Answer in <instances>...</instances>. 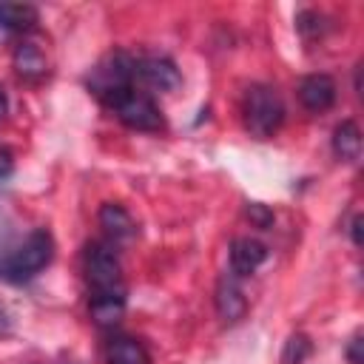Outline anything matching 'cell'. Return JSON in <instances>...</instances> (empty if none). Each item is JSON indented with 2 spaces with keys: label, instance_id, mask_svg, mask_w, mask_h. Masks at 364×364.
Here are the masks:
<instances>
[{
  "label": "cell",
  "instance_id": "1",
  "mask_svg": "<svg viewBox=\"0 0 364 364\" xmlns=\"http://www.w3.org/2000/svg\"><path fill=\"white\" fill-rule=\"evenodd\" d=\"M134 77H136V60L125 51H108L91 68L85 85L105 108H114L125 94L134 91Z\"/></svg>",
  "mask_w": 364,
  "mask_h": 364
},
{
  "label": "cell",
  "instance_id": "2",
  "mask_svg": "<svg viewBox=\"0 0 364 364\" xmlns=\"http://www.w3.org/2000/svg\"><path fill=\"white\" fill-rule=\"evenodd\" d=\"M54 259V239L46 228H34L23 242L11 247V253L0 262V279L23 284L34 279Z\"/></svg>",
  "mask_w": 364,
  "mask_h": 364
},
{
  "label": "cell",
  "instance_id": "3",
  "mask_svg": "<svg viewBox=\"0 0 364 364\" xmlns=\"http://www.w3.org/2000/svg\"><path fill=\"white\" fill-rule=\"evenodd\" d=\"M82 270L85 282L91 290V299L97 296H117L125 299V279H122V264L119 256L108 242H91L82 253Z\"/></svg>",
  "mask_w": 364,
  "mask_h": 364
},
{
  "label": "cell",
  "instance_id": "4",
  "mask_svg": "<svg viewBox=\"0 0 364 364\" xmlns=\"http://www.w3.org/2000/svg\"><path fill=\"white\" fill-rule=\"evenodd\" d=\"M242 119H245V131L250 136H256V139L273 136L284 122V102H282L279 91L270 85H262V82L250 85L245 91Z\"/></svg>",
  "mask_w": 364,
  "mask_h": 364
},
{
  "label": "cell",
  "instance_id": "5",
  "mask_svg": "<svg viewBox=\"0 0 364 364\" xmlns=\"http://www.w3.org/2000/svg\"><path fill=\"white\" fill-rule=\"evenodd\" d=\"M122 125L134 128V131H159L165 122H162V114L156 108V102L148 97V94H139V91H131L125 94L114 108H111Z\"/></svg>",
  "mask_w": 364,
  "mask_h": 364
},
{
  "label": "cell",
  "instance_id": "6",
  "mask_svg": "<svg viewBox=\"0 0 364 364\" xmlns=\"http://www.w3.org/2000/svg\"><path fill=\"white\" fill-rule=\"evenodd\" d=\"M336 80L330 77V74H307V77H301V82H299V100H301V105L307 108V111H313V114H321V111H327V108H333V102H336Z\"/></svg>",
  "mask_w": 364,
  "mask_h": 364
},
{
  "label": "cell",
  "instance_id": "7",
  "mask_svg": "<svg viewBox=\"0 0 364 364\" xmlns=\"http://www.w3.org/2000/svg\"><path fill=\"white\" fill-rule=\"evenodd\" d=\"M136 77L145 85L159 88V91H173L182 82L179 68L168 57H142V60H136Z\"/></svg>",
  "mask_w": 364,
  "mask_h": 364
},
{
  "label": "cell",
  "instance_id": "8",
  "mask_svg": "<svg viewBox=\"0 0 364 364\" xmlns=\"http://www.w3.org/2000/svg\"><path fill=\"white\" fill-rule=\"evenodd\" d=\"M213 301H216V310H219V316L225 321H239L247 313V299H245V293H242V287H239L233 273H222L219 276Z\"/></svg>",
  "mask_w": 364,
  "mask_h": 364
},
{
  "label": "cell",
  "instance_id": "9",
  "mask_svg": "<svg viewBox=\"0 0 364 364\" xmlns=\"http://www.w3.org/2000/svg\"><path fill=\"white\" fill-rule=\"evenodd\" d=\"M264 259H267V247H264L259 239H250V236L233 239V245H230V273H233L236 279L256 273V267H259Z\"/></svg>",
  "mask_w": 364,
  "mask_h": 364
},
{
  "label": "cell",
  "instance_id": "10",
  "mask_svg": "<svg viewBox=\"0 0 364 364\" xmlns=\"http://www.w3.org/2000/svg\"><path fill=\"white\" fill-rule=\"evenodd\" d=\"M100 225L105 228V233H108L114 242L128 239V236L136 233V222H134V216H131L119 202H105V205L100 208Z\"/></svg>",
  "mask_w": 364,
  "mask_h": 364
},
{
  "label": "cell",
  "instance_id": "11",
  "mask_svg": "<svg viewBox=\"0 0 364 364\" xmlns=\"http://www.w3.org/2000/svg\"><path fill=\"white\" fill-rule=\"evenodd\" d=\"M11 63H14V71H17L23 80H40V77H46V71H48V60H46V54H43L34 43H20V46L14 48Z\"/></svg>",
  "mask_w": 364,
  "mask_h": 364
},
{
  "label": "cell",
  "instance_id": "12",
  "mask_svg": "<svg viewBox=\"0 0 364 364\" xmlns=\"http://www.w3.org/2000/svg\"><path fill=\"white\" fill-rule=\"evenodd\" d=\"M105 361L108 364H151L142 341L131 336H114L105 347Z\"/></svg>",
  "mask_w": 364,
  "mask_h": 364
},
{
  "label": "cell",
  "instance_id": "13",
  "mask_svg": "<svg viewBox=\"0 0 364 364\" xmlns=\"http://www.w3.org/2000/svg\"><path fill=\"white\" fill-rule=\"evenodd\" d=\"M333 154L341 162H355L361 156V131H358V122L344 119V122L336 125V131H333Z\"/></svg>",
  "mask_w": 364,
  "mask_h": 364
},
{
  "label": "cell",
  "instance_id": "14",
  "mask_svg": "<svg viewBox=\"0 0 364 364\" xmlns=\"http://www.w3.org/2000/svg\"><path fill=\"white\" fill-rule=\"evenodd\" d=\"M88 313L94 318V324L100 327H114L122 316H125V299L117 296H97L88 301Z\"/></svg>",
  "mask_w": 364,
  "mask_h": 364
},
{
  "label": "cell",
  "instance_id": "15",
  "mask_svg": "<svg viewBox=\"0 0 364 364\" xmlns=\"http://www.w3.org/2000/svg\"><path fill=\"white\" fill-rule=\"evenodd\" d=\"M37 23V9L26 3H0V28L28 31Z\"/></svg>",
  "mask_w": 364,
  "mask_h": 364
},
{
  "label": "cell",
  "instance_id": "16",
  "mask_svg": "<svg viewBox=\"0 0 364 364\" xmlns=\"http://www.w3.org/2000/svg\"><path fill=\"white\" fill-rule=\"evenodd\" d=\"M313 344L304 333H293L287 341H284V350H282V364H304L307 355H310Z\"/></svg>",
  "mask_w": 364,
  "mask_h": 364
},
{
  "label": "cell",
  "instance_id": "17",
  "mask_svg": "<svg viewBox=\"0 0 364 364\" xmlns=\"http://www.w3.org/2000/svg\"><path fill=\"white\" fill-rule=\"evenodd\" d=\"M296 28H299V34L307 37V40L321 37V34L327 31V17L318 14V11H313V9H304V11L296 14Z\"/></svg>",
  "mask_w": 364,
  "mask_h": 364
},
{
  "label": "cell",
  "instance_id": "18",
  "mask_svg": "<svg viewBox=\"0 0 364 364\" xmlns=\"http://www.w3.org/2000/svg\"><path fill=\"white\" fill-rule=\"evenodd\" d=\"M245 213H247V219H250L256 228H262V230H267V228L273 225V210H270L267 205H262V202H247Z\"/></svg>",
  "mask_w": 364,
  "mask_h": 364
},
{
  "label": "cell",
  "instance_id": "19",
  "mask_svg": "<svg viewBox=\"0 0 364 364\" xmlns=\"http://www.w3.org/2000/svg\"><path fill=\"white\" fill-rule=\"evenodd\" d=\"M361 333H355L353 338H350V344H347V361L350 364H364V355H361Z\"/></svg>",
  "mask_w": 364,
  "mask_h": 364
},
{
  "label": "cell",
  "instance_id": "20",
  "mask_svg": "<svg viewBox=\"0 0 364 364\" xmlns=\"http://www.w3.org/2000/svg\"><path fill=\"white\" fill-rule=\"evenodd\" d=\"M14 173V156H11V151L9 148H3L0 145V182L3 179H9Z\"/></svg>",
  "mask_w": 364,
  "mask_h": 364
},
{
  "label": "cell",
  "instance_id": "21",
  "mask_svg": "<svg viewBox=\"0 0 364 364\" xmlns=\"http://www.w3.org/2000/svg\"><path fill=\"white\" fill-rule=\"evenodd\" d=\"M11 247L14 245H9V228H6V222H3V213H0V262L11 253Z\"/></svg>",
  "mask_w": 364,
  "mask_h": 364
},
{
  "label": "cell",
  "instance_id": "22",
  "mask_svg": "<svg viewBox=\"0 0 364 364\" xmlns=\"http://www.w3.org/2000/svg\"><path fill=\"white\" fill-rule=\"evenodd\" d=\"M361 225H364V216L355 213L353 222H350V236H353V245H355V247H361V242H364V239H361Z\"/></svg>",
  "mask_w": 364,
  "mask_h": 364
},
{
  "label": "cell",
  "instance_id": "23",
  "mask_svg": "<svg viewBox=\"0 0 364 364\" xmlns=\"http://www.w3.org/2000/svg\"><path fill=\"white\" fill-rule=\"evenodd\" d=\"M6 111H9V97H6V91L0 88V119L6 117Z\"/></svg>",
  "mask_w": 364,
  "mask_h": 364
}]
</instances>
